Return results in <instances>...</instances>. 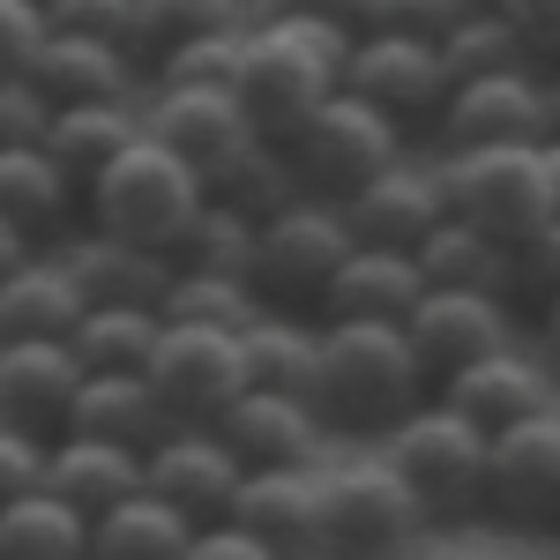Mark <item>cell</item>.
<instances>
[{
    "mask_svg": "<svg viewBox=\"0 0 560 560\" xmlns=\"http://www.w3.org/2000/svg\"><path fill=\"white\" fill-rule=\"evenodd\" d=\"M433 396V374L404 337V322H322V382H314V411L329 427L374 433L404 427Z\"/></svg>",
    "mask_w": 560,
    "mask_h": 560,
    "instance_id": "1",
    "label": "cell"
},
{
    "mask_svg": "<svg viewBox=\"0 0 560 560\" xmlns=\"http://www.w3.org/2000/svg\"><path fill=\"white\" fill-rule=\"evenodd\" d=\"M351 23H322V15H255L247 23V68H240V97L255 113L261 135H284L314 120L351 68Z\"/></svg>",
    "mask_w": 560,
    "mask_h": 560,
    "instance_id": "2",
    "label": "cell"
},
{
    "mask_svg": "<svg viewBox=\"0 0 560 560\" xmlns=\"http://www.w3.org/2000/svg\"><path fill=\"white\" fill-rule=\"evenodd\" d=\"M202 210H210V179L195 173L179 150H165L150 128H142V142L83 195L90 232H113V240H128V247H150V255H179V240L195 232Z\"/></svg>",
    "mask_w": 560,
    "mask_h": 560,
    "instance_id": "3",
    "label": "cell"
},
{
    "mask_svg": "<svg viewBox=\"0 0 560 560\" xmlns=\"http://www.w3.org/2000/svg\"><path fill=\"white\" fill-rule=\"evenodd\" d=\"M388 464L411 478V493L427 501L433 523H464V516H486V471H493V433L464 419L448 396H427L404 427H388L382 441Z\"/></svg>",
    "mask_w": 560,
    "mask_h": 560,
    "instance_id": "4",
    "label": "cell"
},
{
    "mask_svg": "<svg viewBox=\"0 0 560 560\" xmlns=\"http://www.w3.org/2000/svg\"><path fill=\"white\" fill-rule=\"evenodd\" d=\"M433 530L427 501L382 448L329 464V560H396Z\"/></svg>",
    "mask_w": 560,
    "mask_h": 560,
    "instance_id": "5",
    "label": "cell"
},
{
    "mask_svg": "<svg viewBox=\"0 0 560 560\" xmlns=\"http://www.w3.org/2000/svg\"><path fill=\"white\" fill-rule=\"evenodd\" d=\"M448 173V210L493 232L501 247H523L553 224V179H546V142H509V150H456L441 158Z\"/></svg>",
    "mask_w": 560,
    "mask_h": 560,
    "instance_id": "6",
    "label": "cell"
},
{
    "mask_svg": "<svg viewBox=\"0 0 560 560\" xmlns=\"http://www.w3.org/2000/svg\"><path fill=\"white\" fill-rule=\"evenodd\" d=\"M284 150L300 165V187L322 195V202H351L374 173H388L396 158H411L404 150V128L388 120L382 105L351 97V90H337L314 120H300V128L284 135Z\"/></svg>",
    "mask_w": 560,
    "mask_h": 560,
    "instance_id": "7",
    "label": "cell"
},
{
    "mask_svg": "<svg viewBox=\"0 0 560 560\" xmlns=\"http://www.w3.org/2000/svg\"><path fill=\"white\" fill-rule=\"evenodd\" d=\"M359 232H351L345 202L300 195L292 210H277L261 224V255H255V284L269 306H322L329 277L351 261Z\"/></svg>",
    "mask_w": 560,
    "mask_h": 560,
    "instance_id": "8",
    "label": "cell"
},
{
    "mask_svg": "<svg viewBox=\"0 0 560 560\" xmlns=\"http://www.w3.org/2000/svg\"><path fill=\"white\" fill-rule=\"evenodd\" d=\"M150 388L165 396L173 427H217L240 396H247V351L232 329H187V322H165V337L150 351Z\"/></svg>",
    "mask_w": 560,
    "mask_h": 560,
    "instance_id": "9",
    "label": "cell"
},
{
    "mask_svg": "<svg viewBox=\"0 0 560 560\" xmlns=\"http://www.w3.org/2000/svg\"><path fill=\"white\" fill-rule=\"evenodd\" d=\"M433 135H441V158H456V150H509V142H553L546 68H509V75L456 83Z\"/></svg>",
    "mask_w": 560,
    "mask_h": 560,
    "instance_id": "10",
    "label": "cell"
},
{
    "mask_svg": "<svg viewBox=\"0 0 560 560\" xmlns=\"http://www.w3.org/2000/svg\"><path fill=\"white\" fill-rule=\"evenodd\" d=\"M232 523L255 530L261 546L284 560H329V464H277V471H247Z\"/></svg>",
    "mask_w": 560,
    "mask_h": 560,
    "instance_id": "11",
    "label": "cell"
},
{
    "mask_svg": "<svg viewBox=\"0 0 560 560\" xmlns=\"http://www.w3.org/2000/svg\"><path fill=\"white\" fill-rule=\"evenodd\" d=\"M345 90H351V97H366V105H382L388 120L404 128V120H441V105H448V90H456V83H448L441 45L359 31V38H351Z\"/></svg>",
    "mask_w": 560,
    "mask_h": 560,
    "instance_id": "12",
    "label": "cell"
},
{
    "mask_svg": "<svg viewBox=\"0 0 560 560\" xmlns=\"http://www.w3.org/2000/svg\"><path fill=\"white\" fill-rule=\"evenodd\" d=\"M351 232H359V247H404V255H419V240H427L433 224H448V173H441V150L433 158H396L388 173H374L359 195L345 202Z\"/></svg>",
    "mask_w": 560,
    "mask_h": 560,
    "instance_id": "13",
    "label": "cell"
},
{
    "mask_svg": "<svg viewBox=\"0 0 560 560\" xmlns=\"http://www.w3.org/2000/svg\"><path fill=\"white\" fill-rule=\"evenodd\" d=\"M404 337H411L419 366L441 388V382H456L464 366H478V359L516 345V314H509V300H493V292H427V300L411 306Z\"/></svg>",
    "mask_w": 560,
    "mask_h": 560,
    "instance_id": "14",
    "label": "cell"
},
{
    "mask_svg": "<svg viewBox=\"0 0 560 560\" xmlns=\"http://www.w3.org/2000/svg\"><path fill=\"white\" fill-rule=\"evenodd\" d=\"M486 516L516 523V530H553L560 523V411L493 433Z\"/></svg>",
    "mask_w": 560,
    "mask_h": 560,
    "instance_id": "15",
    "label": "cell"
},
{
    "mask_svg": "<svg viewBox=\"0 0 560 560\" xmlns=\"http://www.w3.org/2000/svg\"><path fill=\"white\" fill-rule=\"evenodd\" d=\"M240 478H247V464L224 448L217 427H173L150 456H142V486H150L158 501H173L179 516H195V523L232 516Z\"/></svg>",
    "mask_w": 560,
    "mask_h": 560,
    "instance_id": "16",
    "label": "cell"
},
{
    "mask_svg": "<svg viewBox=\"0 0 560 560\" xmlns=\"http://www.w3.org/2000/svg\"><path fill=\"white\" fill-rule=\"evenodd\" d=\"M142 128L158 135L165 150H179L202 179H210L217 165H232L261 135L240 90H150V97H142Z\"/></svg>",
    "mask_w": 560,
    "mask_h": 560,
    "instance_id": "17",
    "label": "cell"
},
{
    "mask_svg": "<svg viewBox=\"0 0 560 560\" xmlns=\"http://www.w3.org/2000/svg\"><path fill=\"white\" fill-rule=\"evenodd\" d=\"M433 396H448L464 419H478L486 433H509L523 427V419H546V411H560V374L546 351H493V359H478V366H464L456 382H441Z\"/></svg>",
    "mask_w": 560,
    "mask_h": 560,
    "instance_id": "18",
    "label": "cell"
},
{
    "mask_svg": "<svg viewBox=\"0 0 560 560\" xmlns=\"http://www.w3.org/2000/svg\"><path fill=\"white\" fill-rule=\"evenodd\" d=\"M224 448L247 464V471H277V464H329L322 441H329V419L306 404V396H269V388H247L224 419Z\"/></svg>",
    "mask_w": 560,
    "mask_h": 560,
    "instance_id": "19",
    "label": "cell"
},
{
    "mask_svg": "<svg viewBox=\"0 0 560 560\" xmlns=\"http://www.w3.org/2000/svg\"><path fill=\"white\" fill-rule=\"evenodd\" d=\"M60 269L75 277V292L83 306H165L173 292V255H150V247H128V240H113V232H68L60 247Z\"/></svg>",
    "mask_w": 560,
    "mask_h": 560,
    "instance_id": "20",
    "label": "cell"
},
{
    "mask_svg": "<svg viewBox=\"0 0 560 560\" xmlns=\"http://www.w3.org/2000/svg\"><path fill=\"white\" fill-rule=\"evenodd\" d=\"M90 366L75 345H0V427L23 433H68V411L83 396Z\"/></svg>",
    "mask_w": 560,
    "mask_h": 560,
    "instance_id": "21",
    "label": "cell"
},
{
    "mask_svg": "<svg viewBox=\"0 0 560 560\" xmlns=\"http://www.w3.org/2000/svg\"><path fill=\"white\" fill-rule=\"evenodd\" d=\"M31 83L52 97V113H60V105H142V97H150V90H142V60H135L128 45L60 38V31L38 45Z\"/></svg>",
    "mask_w": 560,
    "mask_h": 560,
    "instance_id": "22",
    "label": "cell"
},
{
    "mask_svg": "<svg viewBox=\"0 0 560 560\" xmlns=\"http://www.w3.org/2000/svg\"><path fill=\"white\" fill-rule=\"evenodd\" d=\"M427 300L419 255L404 247H351V261L329 277L322 292V322H411V306Z\"/></svg>",
    "mask_w": 560,
    "mask_h": 560,
    "instance_id": "23",
    "label": "cell"
},
{
    "mask_svg": "<svg viewBox=\"0 0 560 560\" xmlns=\"http://www.w3.org/2000/svg\"><path fill=\"white\" fill-rule=\"evenodd\" d=\"M45 486L97 523V516H113L120 501L142 493V448L97 441V433H60V441L45 448Z\"/></svg>",
    "mask_w": 560,
    "mask_h": 560,
    "instance_id": "24",
    "label": "cell"
},
{
    "mask_svg": "<svg viewBox=\"0 0 560 560\" xmlns=\"http://www.w3.org/2000/svg\"><path fill=\"white\" fill-rule=\"evenodd\" d=\"M90 306L60 255H31L8 284H0V345H68Z\"/></svg>",
    "mask_w": 560,
    "mask_h": 560,
    "instance_id": "25",
    "label": "cell"
},
{
    "mask_svg": "<svg viewBox=\"0 0 560 560\" xmlns=\"http://www.w3.org/2000/svg\"><path fill=\"white\" fill-rule=\"evenodd\" d=\"M135 142H142V105H60L52 128H45V150L75 179V195H90Z\"/></svg>",
    "mask_w": 560,
    "mask_h": 560,
    "instance_id": "26",
    "label": "cell"
},
{
    "mask_svg": "<svg viewBox=\"0 0 560 560\" xmlns=\"http://www.w3.org/2000/svg\"><path fill=\"white\" fill-rule=\"evenodd\" d=\"M240 351H247V388L306 396V404H314V382H322V314L269 306L255 329L240 337Z\"/></svg>",
    "mask_w": 560,
    "mask_h": 560,
    "instance_id": "27",
    "label": "cell"
},
{
    "mask_svg": "<svg viewBox=\"0 0 560 560\" xmlns=\"http://www.w3.org/2000/svg\"><path fill=\"white\" fill-rule=\"evenodd\" d=\"M68 433H97V441H120V448H142L150 456L173 433V411L150 388V374H90L75 411H68Z\"/></svg>",
    "mask_w": 560,
    "mask_h": 560,
    "instance_id": "28",
    "label": "cell"
},
{
    "mask_svg": "<svg viewBox=\"0 0 560 560\" xmlns=\"http://www.w3.org/2000/svg\"><path fill=\"white\" fill-rule=\"evenodd\" d=\"M419 277H427V292H493V300H509L516 292V247H501L493 232L448 217L419 240Z\"/></svg>",
    "mask_w": 560,
    "mask_h": 560,
    "instance_id": "29",
    "label": "cell"
},
{
    "mask_svg": "<svg viewBox=\"0 0 560 560\" xmlns=\"http://www.w3.org/2000/svg\"><path fill=\"white\" fill-rule=\"evenodd\" d=\"M83 210V195H75V179L52 165V150H0V224H15L31 247H38L45 232H60L68 217Z\"/></svg>",
    "mask_w": 560,
    "mask_h": 560,
    "instance_id": "30",
    "label": "cell"
},
{
    "mask_svg": "<svg viewBox=\"0 0 560 560\" xmlns=\"http://www.w3.org/2000/svg\"><path fill=\"white\" fill-rule=\"evenodd\" d=\"M195 530H202V523L179 516L173 501H158V493L142 486L135 501L113 509V516H97V530H90V560H187Z\"/></svg>",
    "mask_w": 560,
    "mask_h": 560,
    "instance_id": "31",
    "label": "cell"
},
{
    "mask_svg": "<svg viewBox=\"0 0 560 560\" xmlns=\"http://www.w3.org/2000/svg\"><path fill=\"white\" fill-rule=\"evenodd\" d=\"M90 530L97 523L75 501H60L52 486H38V493L0 509V560H90Z\"/></svg>",
    "mask_w": 560,
    "mask_h": 560,
    "instance_id": "32",
    "label": "cell"
},
{
    "mask_svg": "<svg viewBox=\"0 0 560 560\" xmlns=\"http://www.w3.org/2000/svg\"><path fill=\"white\" fill-rule=\"evenodd\" d=\"M300 195H306V187H300V165H292V150H284L277 135H255L232 165H217V173H210V202L255 217V224H269L277 210H292Z\"/></svg>",
    "mask_w": 560,
    "mask_h": 560,
    "instance_id": "33",
    "label": "cell"
},
{
    "mask_svg": "<svg viewBox=\"0 0 560 560\" xmlns=\"http://www.w3.org/2000/svg\"><path fill=\"white\" fill-rule=\"evenodd\" d=\"M158 337H165V306H90L68 345L90 374H142Z\"/></svg>",
    "mask_w": 560,
    "mask_h": 560,
    "instance_id": "34",
    "label": "cell"
},
{
    "mask_svg": "<svg viewBox=\"0 0 560 560\" xmlns=\"http://www.w3.org/2000/svg\"><path fill=\"white\" fill-rule=\"evenodd\" d=\"M179 269V261H173ZM269 300H261V284L247 277H202V269H179L173 292H165V322H187V329H232V337H247Z\"/></svg>",
    "mask_w": 560,
    "mask_h": 560,
    "instance_id": "35",
    "label": "cell"
},
{
    "mask_svg": "<svg viewBox=\"0 0 560 560\" xmlns=\"http://www.w3.org/2000/svg\"><path fill=\"white\" fill-rule=\"evenodd\" d=\"M255 0H135V52H173L187 38H217V31H247Z\"/></svg>",
    "mask_w": 560,
    "mask_h": 560,
    "instance_id": "36",
    "label": "cell"
},
{
    "mask_svg": "<svg viewBox=\"0 0 560 560\" xmlns=\"http://www.w3.org/2000/svg\"><path fill=\"white\" fill-rule=\"evenodd\" d=\"M441 60H448V83H478V75H509V68H538L530 45L516 38V23L501 8H471L448 38H441Z\"/></svg>",
    "mask_w": 560,
    "mask_h": 560,
    "instance_id": "37",
    "label": "cell"
},
{
    "mask_svg": "<svg viewBox=\"0 0 560 560\" xmlns=\"http://www.w3.org/2000/svg\"><path fill=\"white\" fill-rule=\"evenodd\" d=\"M255 255H261V224L240 210H224V202H210V210L195 217V232L179 240V269H202V277H247L255 284Z\"/></svg>",
    "mask_w": 560,
    "mask_h": 560,
    "instance_id": "38",
    "label": "cell"
},
{
    "mask_svg": "<svg viewBox=\"0 0 560 560\" xmlns=\"http://www.w3.org/2000/svg\"><path fill=\"white\" fill-rule=\"evenodd\" d=\"M247 68V31H217V38H187L150 60V90H240Z\"/></svg>",
    "mask_w": 560,
    "mask_h": 560,
    "instance_id": "39",
    "label": "cell"
},
{
    "mask_svg": "<svg viewBox=\"0 0 560 560\" xmlns=\"http://www.w3.org/2000/svg\"><path fill=\"white\" fill-rule=\"evenodd\" d=\"M464 15H471V0H366V8H359V31L441 45L456 23H464Z\"/></svg>",
    "mask_w": 560,
    "mask_h": 560,
    "instance_id": "40",
    "label": "cell"
},
{
    "mask_svg": "<svg viewBox=\"0 0 560 560\" xmlns=\"http://www.w3.org/2000/svg\"><path fill=\"white\" fill-rule=\"evenodd\" d=\"M45 31L60 38H97L135 52V0H45ZM142 60V52H135Z\"/></svg>",
    "mask_w": 560,
    "mask_h": 560,
    "instance_id": "41",
    "label": "cell"
},
{
    "mask_svg": "<svg viewBox=\"0 0 560 560\" xmlns=\"http://www.w3.org/2000/svg\"><path fill=\"white\" fill-rule=\"evenodd\" d=\"M52 128V97L31 75H0V150H38Z\"/></svg>",
    "mask_w": 560,
    "mask_h": 560,
    "instance_id": "42",
    "label": "cell"
},
{
    "mask_svg": "<svg viewBox=\"0 0 560 560\" xmlns=\"http://www.w3.org/2000/svg\"><path fill=\"white\" fill-rule=\"evenodd\" d=\"M45 38H52V31H45L38 0H0V75H31V60H38Z\"/></svg>",
    "mask_w": 560,
    "mask_h": 560,
    "instance_id": "43",
    "label": "cell"
},
{
    "mask_svg": "<svg viewBox=\"0 0 560 560\" xmlns=\"http://www.w3.org/2000/svg\"><path fill=\"white\" fill-rule=\"evenodd\" d=\"M45 448H52V441H38V433L0 427V509L45 486Z\"/></svg>",
    "mask_w": 560,
    "mask_h": 560,
    "instance_id": "44",
    "label": "cell"
},
{
    "mask_svg": "<svg viewBox=\"0 0 560 560\" xmlns=\"http://www.w3.org/2000/svg\"><path fill=\"white\" fill-rule=\"evenodd\" d=\"M501 15L516 23V38L530 45L538 68H560V0H501Z\"/></svg>",
    "mask_w": 560,
    "mask_h": 560,
    "instance_id": "45",
    "label": "cell"
},
{
    "mask_svg": "<svg viewBox=\"0 0 560 560\" xmlns=\"http://www.w3.org/2000/svg\"><path fill=\"white\" fill-rule=\"evenodd\" d=\"M516 284H523V292H538V306L560 292V217L538 232V240H523V247H516Z\"/></svg>",
    "mask_w": 560,
    "mask_h": 560,
    "instance_id": "46",
    "label": "cell"
},
{
    "mask_svg": "<svg viewBox=\"0 0 560 560\" xmlns=\"http://www.w3.org/2000/svg\"><path fill=\"white\" fill-rule=\"evenodd\" d=\"M187 560H284L277 546H261L255 530H240L232 516H217L195 530V546H187Z\"/></svg>",
    "mask_w": 560,
    "mask_h": 560,
    "instance_id": "47",
    "label": "cell"
},
{
    "mask_svg": "<svg viewBox=\"0 0 560 560\" xmlns=\"http://www.w3.org/2000/svg\"><path fill=\"white\" fill-rule=\"evenodd\" d=\"M366 0H255V15H322V23H351L359 31Z\"/></svg>",
    "mask_w": 560,
    "mask_h": 560,
    "instance_id": "48",
    "label": "cell"
},
{
    "mask_svg": "<svg viewBox=\"0 0 560 560\" xmlns=\"http://www.w3.org/2000/svg\"><path fill=\"white\" fill-rule=\"evenodd\" d=\"M31 255H38V247H31V240H23L15 224H0V284H8V277H15V269H23Z\"/></svg>",
    "mask_w": 560,
    "mask_h": 560,
    "instance_id": "49",
    "label": "cell"
},
{
    "mask_svg": "<svg viewBox=\"0 0 560 560\" xmlns=\"http://www.w3.org/2000/svg\"><path fill=\"white\" fill-rule=\"evenodd\" d=\"M538 322H546V329H538V345H546V359H560V292L546 306H538Z\"/></svg>",
    "mask_w": 560,
    "mask_h": 560,
    "instance_id": "50",
    "label": "cell"
},
{
    "mask_svg": "<svg viewBox=\"0 0 560 560\" xmlns=\"http://www.w3.org/2000/svg\"><path fill=\"white\" fill-rule=\"evenodd\" d=\"M546 120H553V135H560V68H546Z\"/></svg>",
    "mask_w": 560,
    "mask_h": 560,
    "instance_id": "51",
    "label": "cell"
},
{
    "mask_svg": "<svg viewBox=\"0 0 560 560\" xmlns=\"http://www.w3.org/2000/svg\"><path fill=\"white\" fill-rule=\"evenodd\" d=\"M546 179H553V217H560V135L546 142Z\"/></svg>",
    "mask_w": 560,
    "mask_h": 560,
    "instance_id": "52",
    "label": "cell"
},
{
    "mask_svg": "<svg viewBox=\"0 0 560 560\" xmlns=\"http://www.w3.org/2000/svg\"><path fill=\"white\" fill-rule=\"evenodd\" d=\"M471 8H501V0H471Z\"/></svg>",
    "mask_w": 560,
    "mask_h": 560,
    "instance_id": "53",
    "label": "cell"
},
{
    "mask_svg": "<svg viewBox=\"0 0 560 560\" xmlns=\"http://www.w3.org/2000/svg\"><path fill=\"white\" fill-rule=\"evenodd\" d=\"M38 8H45V0H38Z\"/></svg>",
    "mask_w": 560,
    "mask_h": 560,
    "instance_id": "54",
    "label": "cell"
}]
</instances>
